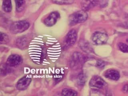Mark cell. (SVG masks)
Masks as SVG:
<instances>
[{
  "mask_svg": "<svg viewBox=\"0 0 128 96\" xmlns=\"http://www.w3.org/2000/svg\"><path fill=\"white\" fill-rule=\"evenodd\" d=\"M8 41V37L6 34L0 33V44H6Z\"/></svg>",
  "mask_w": 128,
  "mask_h": 96,
  "instance_id": "17",
  "label": "cell"
},
{
  "mask_svg": "<svg viewBox=\"0 0 128 96\" xmlns=\"http://www.w3.org/2000/svg\"><path fill=\"white\" fill-rule=\"evenodd\" d=\"M60 18V14L57 12H53L48 15L44 21L46 26H51L56 24Z\"/></svg>",
  "mask_w": 128,
  "mask_h": 96,
  "instance_id": "8",
  "label": "cell"
},
{
  "mask_svg": "<svg viewBox=\"0 0 128 96\" xmlns=\"http://www.w3.org/2000/svg\"><path fill=\"white\" fill-rule=\"evenodd\" d=\"M98 3V0H83L81 3L82 9L86 11L94 7Z\"/></svg>",
  "mask_w": 128,
  "mask_h": 96,
  "instance_id": "11",
  "label": "cell"
},
{
  "mask_svg": "<svg viewBox=\"0 0 128 96\" xmlns=\"http://www.w3.org/2000/svg\"><path fill=\"white\" fill-rule=\"evenodd\" d=\"M61 94L62 96H76L77 95V92L72 89L64 88L62 90Z\"/></svg>",
  "mask_w": 128,
  "mask_h": 96,
  "instance_id": "14",
  "label": "cell"
},
{
  "mask_svg": "<svg viewBox=\"0 0 128 96\" xmlns=\"http://www.w3.org/2000/svg\"><path fill=\"white\" fill-rule=\"evenodd\" d=\"M16 3V7L17 10L20 9L24 3V0H14Z\"/></svg>",
  "mask_w": 128,
  "mask_h": 96,
  "instance_id": "18",
  "label": "cell"
},
{
  "mask_svg": "<svg viewBox=\"0 0 128 96\" xmlns=\"http://www.w3.org/2000/svg\"><path fill=\"white\" fill-rule=\"evenodd\" d=\"M77 38V34L76 30L72 29L69 31L66 35L64 40V48H68L74 45Z\"/></svg>",
  "mask_w": 128,
  "mask_h": 96,
  "instance_id": "4",
  "label": "cell"
},
{
  "mask_svg": "<svg viewBox=\"0 0 128 96\" xmlns=\"http://www.w3.org/2000/svg\"><path fill=\"white\" fill-rule=\"evenodd\" d=\"M108 0H98V2L102 7H106L108 4Z\"/></svg>",
  "mask_w": 128,
  "mask_h": 96,
  "instance_id": "19",
  "label": "cell"
},
{
  "mask_svg": "<svg viewBox=\"0 0 128 96\" xmlns=\"http://www.w3.org/2000/svg\"><path fill=\"white\" fill-rule=\"evenodd\" d=\"M2 8L6 12H10L12 10V4L11 0H3Z\"/></svg>",
  "mask_w": 128,
  "mask_h": 96,
  "instance_id": "13",
  "label": "cell"
},
{
  "mask_svg": "<svg viewBox=\"0 0 128 96\" xmlns=\"http://www.w3.org/2000/svg\"><path fill=\"white\" fill-rule=\"evenodd\" d=\"M118 46L120 51L125 53H128V45L124 43L120 42L118 44Z\"/></svg>",
  "mask_w": 128,
  "mask_h": 96,
  "instance_id": "16",
  "label": "cell"
},
{
  "mask_svg": "<svg viewBox=\"0 0 128 96\" xmlns=\"http://www.w3.org/2000/svg\"><path fill=\"white\" fill-rule=\"evenodd\" d=\"M106 82L104 79L99 76H94L91 78L89 85L92 88L101 89L106 85Z\"/></svg>",
  "mask_w": 128,
  "mask_h": 96,
  "instance_id": "6",
  "label": "cell"
},
{
  "mask_svg": "<svg viewBox=\"0 0 128 96\" xmlns=\"http://www.w3.org/2000/svg\"><path fill=\"white\" fill-rule=\"evenodd\" d=\"M31 81V78L28 76H25L18 80L16 86L19 90H24L28 88Z\"/></svg>",
  "mask_w": 128,
  "mask_h": 96,
  "instance_id": "9",
  "label": "cell"
},
{
  "mask_svg": "<svg viewBox=\"0 0 128 96\" xmlns=\"http://www.w3.org/2000/svg\"><path fill=\"white\" fill-rule=\"evenodd\" d=\"M85 60V58L80 52H76L73 54L70 61L71 68L74 69L80 67Z\"/></svg>",
  "mask_w": 128,
  "mask_h": 96,
  "instance_id": "3",
  "label": "cell"
},
{
  "mask_svg": "<svg viewBox=\"0 0 128 96\" xmlns=\"http://www.w3.org/2000/svg\"></svg>",
  "mask_w": 128,
  "mask_h": 96,
  "instance_id": "24",
  "label": "cell"
},
{
  "mask_svg": "<svg viewBox=\"0 0 128 96\" xmlns=\"http://www.w3.org/2000/svg\"><path fill=\"white\" fill-rule=\"evenodd\" d=\"M104 76L107 78L114 80H118L120 76L119 72L116 70L112 69L107 70L104 72Z\"/></svg>",
  "mask_w": 128,
  "mask_h": 96,
  "instance_id": "10",
  "label": "cell"
},
{
  "mask_svg": "<svg viewBox=\"0 0 128 96\" xmlns=\"http://www.w3.org/2000/svg\"><path fill=\"white\" fill-rule=\"evenodd\" d=\"M22 61V57L18 54L10 55L7 59L6 64L10 67H14L21 64Z\"/></svg>",
  "mask_w": 128,
  "mask_h": 96,
  "instance_id": "7",
  "label": "cell"
},
{
  "mask_svg": "<svg viewBox=\"0 0 128 96\" xmlns=\"http://www.w3.org/2000/svg\"><path fill=\"white\" fill-rule=\"evenodd\" d=\"M29 26V22L26 20L14 22L10 26V31L11 33L14 34L22 33L27 30Z\"/></svg>",
  "mask_w": 128,
  "mask_h": 96,
  "instance_id": "2",
  "label": "cell"
},
{
  "mask_svg": "<svg viewBox=\"0 0 128 96\" xmlns=\"http://www.w3.org/2000/svg\"><path fill=\"white\" fill-rule=\"evenodd\" d=\"M92 40L96 45H102L105 44L108 40L107 34L100 32H96L92 36Z\"/></svg>",
  "mask_w": 128,
  "mask_h": 96,
  "instance_id": "5",
  "label": "cell"
},
{
  "mask_svg": "<svg viewBox=\"0 0 128 96\" xmlns=\"http://www.w3.org/2000/svg\"><path fill=\"white\" fill-rule=\"evenodd\" d=\"M126 41H127V42L128 43V38L126 40Z\"/></svg>",
  "mask_w": 128,
  "mask_h": 96,
  "instance_id": "23",
  "label": "cell"
},
{
  "mask_svg": "<svg viewBox=\"0 0 128 96\" xmlns=\"http://www.w3.org/2000/svg\"><path fill=\"white\" fill-rule=\"evenodd\" d=\"M77 81L78 85L80 86L84 85L86 81V76L85 74L82 72L80 73L77 77Z\"/></svg>",
  "mask_w": 128,
  "mask_h": 96,
  "instance_id": "15",
  "label": "cell"
},
{
  "mask_svg": "<svg viewBox=\"0 0 128 96\" xmlns=\"http://www.w3.org/2000/svg\"><path fill=\"white\" fill-rule=\"evenodd\" d=\"M26 40H24V38H23V39H21L19 40V41H17V45L19 46V47H21V48H23L24 46H25L26 43Z\"/></svg>",
  "mask_w": 128,
  "mask_h": 96,
  "instance_id": "20",
  "label": "cell"
},
{
  "mask_svg": "<svg viewBox=\"0 0 128 96\" xmlns=\"http://www.w3.org/2000/svg\"><path fill=\"white\" fill-rule=\"evenodd\" d=\"M79 47L83 51L86 53H91L93 52V49L91 45L87 41L85 40H81L79 41Z\"/></svg>",
  "mask_w": 128,
  "mask_h": 96,
  "instance_id": "12",
  "label": "cell"
},
{
  "mask_svg": "<svg viewBox=\"0 0 128 96\" xmlns=\"http://www.w3.org/2000/svg\"><path fill=\"white\" fill-rule=\"evenodd\" d=\"M88 15L86 11L82 10L74 12L69 16L68 22L70 26L82 23L87 20Z\"/></svg>",
  "mask_w": 128,
  "mask_h": 96,
  "instance_id": "1",
  "label": "cell"
},
{
  "mask_svg": "<svg viewBox=\"0 0 128 96\" xmlns=\"http://www.w3.org/2000/svg\"><path fill=\"white\" fill-rule=\"evenodd\" d=\"M122 91L125 93H128V83L123 86L122 88Z\"/></svg>",
  "mask_w": 128,
  "mask_h": 96,
  "instance_id": "22",
  "label": "cell"
},
{
  "mask_svg": "<svg viewBox=\"0 0 128 96\" xmlns=\"http://www.w3.org/2000/svg\"><path fill=\"white\" fill-rule=\"evenodd\" d=\"M97 66L98 68H104V66H105V64L104 62H103L102 60H98L97 61L96 63Z\"/></svg>",
  "mask_w": 128,
  "mask_h": 96,
  "instance_id": "21",
  "label": "cell"
}]
</instances>
